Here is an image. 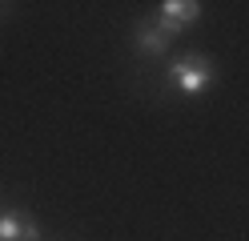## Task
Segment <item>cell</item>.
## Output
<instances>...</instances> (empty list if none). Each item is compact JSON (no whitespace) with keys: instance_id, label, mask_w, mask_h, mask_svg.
<instances>
[{"instance_id":"obj_1","label":"cell","mask_w":249,"mask_h":241,"mask_svg":"<svg viewBox=\"0 0 249 241\" xmlns=\"http://www.w3.org/2000/svg\"><path fill=\"white\" fill-rule=\"evenodd\" d=\"M169 80H173V89L185 93V96H197L213 85V60L205 53H185L169 64Z\"/></svg>"},{"instance_id":"obj_3","label":"cell","mask_w":249,"mask_h":241,"mask_svg":"<svg viewBox=\"0 0 249 241\" xmlns=\"http://www.w3.org/2000/svg\"><path fill=\"white\" fill-rule=\"evenodd\" d=\"M40 229L33 217L17 213V209H8V213H0V241H36Z\"/></svg>"},{"instance_id":"obj_4","label":"cell","mask_w":249,"mask_h":241,"mask_svg":"<svg viewBox=\"0 0 249 241\" xmlns=\"http://www.w3.org/2000/svg\"><path fill=\"white\" fill-rule=\"evenodd\" d=\"M169 44H173V40H169L165 32L157 28V20H141V24H137V48H141L145 56H161V53H169Z\"/></svg>"},{"instance_id":"obj_2","label":"cell","mask_w":249,"mask_h":241,"mask_svg":"<svg viewBox=\"0 0 249 241\" xmlns=\"http://www.w3.org/2000/svg\"><path fill=\"white\" fill-rule=\"evenodd\" d=\"M197 16H201L197 0H165V4L157 8V28L165 32L169 40H177L189 24H197Z\"/></svg>"}]
</instances>
